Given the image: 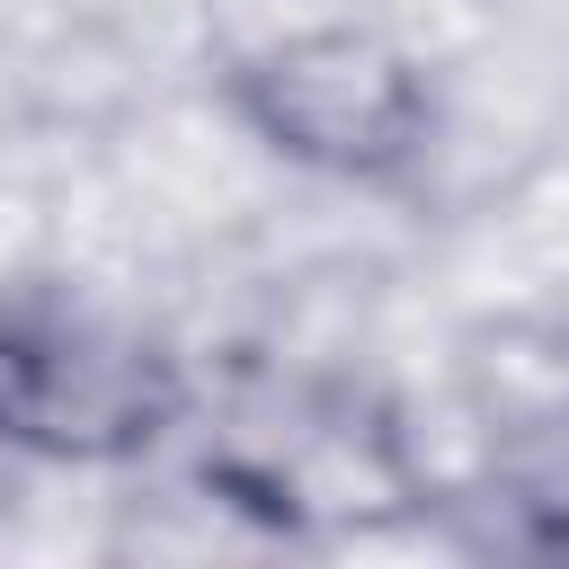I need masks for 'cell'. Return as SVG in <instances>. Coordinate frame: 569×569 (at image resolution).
I'll list each match as a JSON object with an SVG mask.
<instances>
[{
    "instance_id": "obj_1",
    "label": "cell",
    "mask_w": 569,
    "mask_h": 569,
    "mask_svg": "<svg viewBox=\"0 0 569 569\" xmlns=\"http://www.w3.org/2000/svg\"><path fill=\"white\" fill-rule=\"evenodd\" d=\"M222 116L284 169L320 178V187H409L436 142H445V89L436 71L356 18H320V27H284L240 44L213 71Z\"/></svg>"
},
{
    "instance_id": "obj_2",
    "label": "cell",
    "mask_w": 569,
    "mask_h": 569,
    "mask_svg": "<svg viewBox=\"0 0 569 569\" xmlns=\"http://www.w3.org/2000/svg\"><path fill=\"white\" fill-rule=\"evenodd\" d=\"M187 418L196 382L160 338L53 293H0V453L124 471L187 436Z\"/></svg>"
}]
</instances>
